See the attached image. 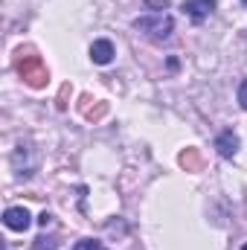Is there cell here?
<instances>
[{
    "label": "cell",
    "instance_id": "cell-1",
    "mask_svg": "<svg viewBox=\"0 0 247 250\" xmlns=\"http://www.w3.org/2000/svg\"><path fill=\"white\" fill-rule=\"evenodd\" d=\"M18 73H21V79L29 84V87H47V82H50V73H47V67L44 62L38 59V56H21L18 59Z\"/></svg>",
    "mask_w": 247,
    "mask_h": 250
},
{
    "label": "cell",
    "instance_id": "cell-2",
    "mask_svg": "<svg viewBox=\"0 0 247 250\" xmlns=\"http://www.w3.org/2000/svg\"><path fill=\"white\" fill-rule=\"evenodd\" d=\"M140 32H145V35H151V38H169V32H172V18L169 15H163V12H157V15H145V18H137V23H134Z\"/></svg>",
    "mask_w": 247,
    "mask_h": 250
},
{
    "label": "cell",
    "instance_id": "cell-3",
    "mask_svg": "<svg viewBox=\"0 0 247 250\" xmlns=\"http://www.w3.org/2000/svg\"><path fill=\"white\" fill-rule=\"evenodd\" d=\"M3 224H6L9 230H15V233H23L32 221H29V212H26L23 207H9V209L3 212Z\"/></svg>",
    "mask_w": 247,
    "mask_h": 250
},
{
    "label": "cell",
    "instance_id": "cell-4",
    "mask_svg": "<svg viewBox=\"0 0 247 250\" xmlns=\"http://www.w3.org/2000/svg\"><path fill=\"white\" fill-rule=\"evenodd\" d=\"M90 59H93V64H111L114 62V44L108 38L93 41L90 44Z\"/></svg>",
    "mask_w": 247,
    "mask_h": 250
},
{
    "label": "cell",
    "instance_id": "cell-5",
    "mask_svg": "<svg viewBox=\"0 0 247 250\" xmlns=\"http://www.w3.org/2000/svg\"><path fill=\"white\" fill-rule=\"evenodd\" d=\"M215 9V0H184V12L192 21H204Z\"/></svg>",
    "mask_w": 247,
    "mask_h": 250
},
{
    "label": "cell",
    "instance_id": "cell-6",
    "mask_svg": "<svg viewBox=\"0 0 247 250\" xmlns=\"http://www.w3.org/2000/svg\"><path fill=\"white\" fill-rule=\"evenodd\" d=\"M215 148H218V154H221V157H233V154L239 151V137H236L233 131H224V134H218Z\"/></svg>",
    "mask_w": 247,
    "mask_h": 250
},
{
    "label": "cell",
    "instance_id": "cell-7",
    "mask_svg": "<svg viewBox=\"0 0 247 250\" xmlns=\"http://www.w3.org/2000/svg\"><path fill=\"white\" fill-rule=\"evenodd\" d=\"M181 166H184L186 172H198L201 169V154H198V148H186V151H181Z\"/></svg>",
    "mask_w": 247,
    "mask_h": 250
},
{
    "label": "cell",
    "instance_id": "cell-8",
    "mask_svg": "<svg viewBox=\"0 0 247 250\" xmlns=\"http://www.w3.org/2000/svg\"><path fill=\"white\" fill-rule=\"evenodd\" d=\"M76 250H105V245L96 239H82V242H76Z\"/></svg>",
    "mask_w": 247,
    "mask_h": 250
},
{
    "label": "cell",
    "instance_id": "cell-9",
    "mask_svg": "<svg viewBox=\"0 0 247 250\" xmlns=\"http://www.w3.org/2000/svg\"><path fill=\"white\" fill-rule=\"evenodd\" d=\"M67 93H70V84H64L62 93H59V111H64V108H67Z\"/></svg>",
    "mask_w": 247,
    "mask_h": 250
},
{
    "label": "cell",
    "instance_id": "cell-10",
    "mask_svg": "<svg viewBox=\"0 0 247 250\" xmlns=\"http://www.w3.org/2000/svg\"><path fill=\"white\" fill-rule=\"evenodd\" d=\"M239 102H242V108L247 111V79L242 82V87H239Z\"/></svg>",
    "mask_w": 247,
    "mask_h": 250
},
{
    "label": "cell",
    "instance_id": "cell-11",
    "mask_svg": "<svg viewBox=\"0 0 247 250\" xmlns=\"http://www.w3.org/2000/svg\"><path fill=\"white\" fill-rule=\"evenodd\" d=\"M32 250H56V245H47V239H35V248Z\"/></svg>",
    "mask_w": 247,
    "mask_h": 250
},
{
    "label": "cell",
    "instance_id": "cell-12",
    "mask_svg": "<svg viewBox=\"0 0 247 250\" xmlns=\"http://www.w3.org/2000/svg\"><path fill=\"white\" fill-rule=\"evenodd\" d=\"M50 221H53V215H50V212H41V218H38V224H41V227H47Z\"/></svg>",
    "mask_w": 247,
    "mask_h": 250
},
{
    "label": "cell",
    "instance_id": "cell-13",
    "mask_svg": "<svg viewBox=\"0 0 247 250\" xmlns=\"http://www.w3.org/2000/svg\"><path fill=\"white\" fill-rule=\"evenodd\" d=\"M242 250H247V245H245V248H242Z\"/></svg>",
    "mask_w": 247,
    "mask_h": 250
},
{
    "label": "cell",
    "instance_id": "cell-14",
    "mask_svg": "<svg viewBox=\"0 0 247 250\" xmlns=\"http://www.w3.org/2000/svg\"><path fill=\"white\" fill-rule=\"evenodd\" d=\"M245 3H247V0H245Z\"/></svg>",
    "mask_w": 247,
    "mask_h": 250
}]
</instances>
